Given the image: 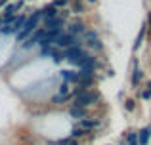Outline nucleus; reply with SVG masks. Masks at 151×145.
Returning <instances> with one entry per match:
<instances>
[{
    "instance_id": "nucleus-1",
    "label": "nucleus",
    "mask_w": 151,
    "mask_h": 145,
    "mask_svg": "<svg viewBox=\"0 0 151 145\" xmlns=\"http://www.w3.org/2000/svg\"><path fill=\"white\" fill-rule=\"evenodd\" d=\"M86 23L82 21V19H73V21H69L65 25V33H69V34H73V36H77V38H81L82 34L86 33Z\"/></svg>"
},
{
    "instance_id": "nucleus-2",
    "label": "nucleus",
    "mask_w": 151,
    "mask_h": 145,
    "mask_svg": "<svg viewBox=\"0 0 151 145\" xmlns=\"http://www.w3.org/2000/svg\"><path fill=\"white\" fill-rule=\"evenodd\" d=\"M67 113H69V116H71V119H77V120L88 119V109H84V107H77V105H73V103L69 105Z\"/></svg>"
},
{
    "instance_id": "nucleus-3",
    "label": "nucleus",
    "mask_w": 151,
    "mask_h": 145,
    "mask_svg": "<svg viewBox=\"0 0 151 145\" xmlns=\"http://www.w3.org/2000/svg\"><path fill=\"white\" fill-rule=\"evenodd\" d=\"M59 78L67 84H77L78 80V71H73V69H61L59 71Z\"/></svg>"
},
{
    "instance_id": "nucleus-4",
    "label": "nucleus",
    "mask_w": 151,
    "mask_h": 145,
    "mask_svg": "<svg viewBox=\"0 0 151 145\" xmlns=\"http://www.w3.org/2000/svg\"><path fill=\"white\" fill-rule=\"evenodd\" d=\"M78 128H82V130H86V132H92V130H96V128H100V120L98 119H82V120H78V124H77Z\"/></svg>"
},
{
    "instance_id": "nucleus-5",
    "label": "nucleus",
    "mask_w": 151,
    "mask_h": 145,
    "mask_svg": "<svg viewBox=\"0 0 151 145\" xmlns=\"http://www.w3.org/2000/svg\"><path fill=\"white\" fill-rule=\"evenodd\" d=\"M149 139H151V132H149V128H144V130L138 132V145H147Z\"/></svg>"
},
{
    "instance_id": "nucleus-6",
    "label": "nucleus",
    "mask_w": 151,
    "mask_h": 145,
    "mask_svg": "<svg viewBox=\"0 0 151 145\" xmlns=\"http://www.w3.org/2000/svg\"><path fill=\"white\" fill-rule=\"evenodd\" d=\"M71 10L69 11H73V14H84V2L82 0H71Z\"/></svg>"
},
{
    "instance_id": "nucleus-7",
    "label": "nucleus",
    "mask_w": 151,
    "mask_h": 145,
    "mask_svg": "<svg viewBox=\"0 0 151 145\" xmlns=\"http://www.w3.org/2000/svg\"><path fill=\"white\" fill-rule=\"evenodd\" d=\"M142 76H144V73L138 69V61L134 59V73H132V86H138L142 80Z\"/></svg>"
},
{
    "instance_id": "nucleus-8",
    "label": "nucleus",
    "mask_w": 151,
    "mask_h": 145,
    "mask_svg": "<svg viewBox=\"0 0 151 145\" xmlns=\"http://www.w3.org/2000/svg\"><path fill=\"white\" fill-rule=\"evenodd\" d=\"M84 48H88L90 52H101V50H103V44H101V40H100V38H98V40L86 42V44H84Z\"/></svg>"
},
{
    "instance_id": "nucleus-9",
    "label": "nucleus",
    "mask_w": 151,
    "mask_h": 145,
    "mask_svg": "<svg viewBox=\"0 0 151 145\" xmlns=\"http://www.w3.org/2000/svg\"><path fill=\"white\" fill-rule=\"evenodd\" d=\"M69 4H71V0H52V6H55L58 10H61V8L69 6Z\"/></svg>"
},
{
    "instance_id": "nucleus-10",
    "label": "nucleus",
    "mask_w": 151,
    "mask_h": 145,
    "mask_svg": "<svg viewBox=\"0 0 151 145\" xmlns=\"http://www.w3.org/2000/svg\"><path fill=\"white\" fill-rule=\"evenodd\" d=\"M130 143H138V134L136 132H128V134H126V145H130Z\"/></svg>"
},
{
    "instance_id": "nucleus-11",
    "label": "nucleus",
    "mask_w": 151,
    "mask_h": 145,
    "mask_svg": "<svg viewBox=\"0 0 151 145\" xmlns=\"http://www.w3.org/2000/svg\"><path fill=\"white\" fill-rule=\"evenodd\" d=\"M134 109H136V101L134 99H124V111H134Z\"/></svg>"
},
{
    "instance_id": "nucleus-12",
    "label": "nucleus",
    "mask_w": 151,
    "mask_h": 145,
    "mask_svg": "<svg viewBox=\"0 0 151 145\" xmlns=\"http://www.w3.org/2000/svg\"><path fill=\"white\" fill-rule=\"evenodd\" d=\"M144 31H145V29H142V31H140V34H138V38H136V44H134V50H138V48H140L142 40H144Z\"/></svg>"
},
{
    "instance_id": "nucleus-13",
    "label": "nucleus",
    "mask_w": 151,
    "mask_h": 145,
    "mask_svg": "<svg viewBox=\"0 0 151 145\" xmlns=\"http://www.w3.org/2000/svg\"><path fill=\"white\" fill-rule=\"evenodd\" d=\"M142 97H144V99H149V97H151V94L147 92V90H144V92H142Z\"/></svg>"
},
{
    "instance_id": "nucleus-14",
    "label": "nucleus",
    "mask_w": 151,
    "mask_h": 145,
    "mask_svg": "<svg viewBox=\"0 0 151 145\" xmlns=\"http://www.w3.org/2000/svg\"><path fill=\"white\" fill-rule=\"evenodd\" d=\"M86 2H88V4H96L98 0H86Z\"/></svg>"
},
{
    "instance_id": "nucleus-15",
    "label": "nucleus",
    "mask_w": 151,
    "mask_h": 145,
    "mask_svg": "<svg viewBox=\"0 0 151 145\" xmlns=\"http://www.w3.org/2000/svg\"><path fill=\"white\" fill-rule=\"evenodd\" d=\"M2 23H4V19H2V15H0V27H2Z\"/></svg>"
},
{
    "instance_id": "nucleus-16",
    "label": "nucleus",
    "mask_w": 151,
    "mask_h": 145,
    "mask_svg": "<svg viewBox=\"0 0 151 145\" xmlns=\"http://www.w3.org/2000/svg\"><path fill=\"white\" fill-rule=\"evenodd\" d=\"M147 92H149V94H151V82H149V90H147Z\"/></svg>"
},
{
    "instance_id": "nucleus-17",
    "label": "nucleus",
    "mask_w": 151,
    "mask_h": 145,
    "mask_svg": "<svg viewBox=\"0 0 151 145\" xmlns=\"http://www.w3.org/2000/svg\"><path fill=\"white\" fill-rule=\"evenodd\" d=\"M149 132H151V130H149Z\"/></svg>"
}]
</instances>
